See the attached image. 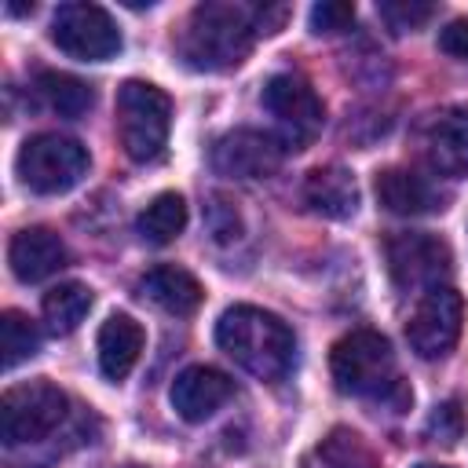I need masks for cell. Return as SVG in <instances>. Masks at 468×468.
<instances>
[{
  "label": "cell",
  "mask_w": 468,
  "mask_h": 468,
  "mask_svg": "<svg viewBox=\"0 0 468 468\" xmlns=\"http://www.w3.org/2000/svg\"><path fill=\"white\" fill-rule=\"evenodd\" d=\"M424 161L435 176H468V106H450L435 113L424 128Z\"/></svg>",
  "instance_id": "7c38bea8"
},
{
  "label": "cell",
  "mask_w": 468,
  "mask_h": 468,
  "mask_svg": "<svg viewBox=\"0 0 468 468\" xmlns=\"http://www.w3.org/2000/svg\"><path fill=\"white\" fill-rule=\"evenodd\" d=\"M256 37H260L256 4L205 0L186 18V29L179 37V55L190 69L219 73L241 66Z\"/></svg>",
  "instance_id": "6da1fadb"
},
{
  "label": "cell",
  "mask_w": 468,
  "mask_h": 468,
  "mask_svg": "<svg viewBox=\"0 0 468 468\" xmlns=\"http://www.w3.org/2000/svg\"><path fill=\"white\" fill-rule=\"evenodd\" d=\"M172 128V99L150 80H124L117 88V135L132 161L150 165L165 154Z\"/></svg>",
  "instance_id": "277c9868"
},
{
  "label": "cell",
  "mask_w": 468,
  "mask_h": 468,
  "mask_svg": "<svg viewBox=\"0 0 468 468\" xmlns=\"http://www.w3.org/2000/svg\"><path fill=\"white\" fill-rule=\"evenodd\" d=\"M216 344L252 377L282 380L296 362V336L292 329L252 303H234L216 322Z\"/></svg>",
  "instance_id": "7a4b0ae2"
},
{
  "label": "cell",
  "mask_w": 468,
  "mask_h": 468,
  "mask_svg": "<svg viewBox=\"0 0 468 468\" xmlns=\"http://www.w3.org/2000/svg\"><path fill=\"white\" fill-rule=\"evenodd\" d=\"M139 289H143V296L150 303H157L168 314H194L201 307V296H205L201 282L190 271L172 267V263H161V267L146 271L143 282H139Z\"/></svg>",
  "instance_id": "ac0fdd59"
},
{
  "label": "cell",
  "mask_w": 468,
  "mask_h": 468,
  "mask_svg": "<svg viewBox=\"0 0 468 468\" xmlns=\"http://www.w3.org/2000/svg\"><path fill=\"white\" fill-rule=\"evenodd\" d=\"M263 106L282 128V143L289 150H303L325 124V106L314 88L296 73H274L263 84Z\"/></svg>",
  "instance_id": "ba28073f"
},
{
  "label": "cell",
  "mask_w": 468,
  "mask_h": 468,
  "mask_svg": "<svg viewBox=\"0 0 468 468\" xmlns=\"http://www.w3.org/2000/svg\"><path fill=\"white\" fill-rule=\"evenodd\" d=\"M186 227V201L176 190L157 194L143 212H139V234L150 245H168L179 238V230Z\"/></svg>",
  "instance_id": "7402d4cb"
},
{
  "label": "cell",
  "mask_w": 468,
  "mask_h": 468,
  "mask_svg": "<svg viewBox=\"0 0 468 468\" xmlns=\"http://www.w3.org/2000/svg\"><path fill=\"white\" fill-rule=\"evenodd\" d=\"M461 431H464V413H461L457 402H442V406L431 410V417H428V435H431L435 442L453 446V442L461 439Z\"/></svg>",
  "instance_id": "4316f807"
},
{
  "label": "cell",
  "mask_w": 468,
  "mask_h": 468,
  "mask_svg": "<svg viewBox=\"0 0 468 468\" xmlns=\"http://www.w3.org/2000/svg\"><path fill=\"white\" fill-rule=\"evenodd\" d=\"M18 176L33 194H66L88 176V150L58 132H40L18 150Z\"/></svg>",
  "instance_id": "5b68a950"
},
{
  "label": "cell",
  "mask_w": 468,
  "mask_h": 468,
  "mask_svg": "<svg viewBox=\"0 0 468 468\" xmlns=\"http://www.w3.org/2000/svg\"><path fill=\"white\" fill-rule=\"evenodd\" d=\"M0 340H4V369L22 366L40 351V329L22 311H4L0 318Z\"/></svg>",
  "instance_id": "603a6c76"
},
{
  "label": "cell",
  "mask_w": 468,
  "mask_h": 468,
  "mask_svg": "<svg viewBox=\"0 0 468 468\" xmlns=\"http://www.w3.org/2000/svg\"><path fill=\"white\" fill-rule=\"evenodd\" d=\"M450 245L435 234H395L388 241V271L399 289L428 292L450 274Z\"/></svg>",
  "instance_id": "30bf717a"
},
{
  "label": "cell",
  "mask_w": 468,
  "mask_h": 468,
  "mask_svg": "<svg viewBox=\"0 0 468 468\" xmlns=\"http://www.w3.org/2000/svg\"><path fill=\"white\" fill-rule=\"evenodd\" d=\"M285 143L271 132H256V128H234L227 135L216 139L212 146V168L227 179H267L282 168L285 157Z\"/></svg>",
  "instance_id": "8fae6325"
},
{
  "label": "cell",
  "mask_w": 468,
  "mask_h": 468,
  "mask_svg": "<svg viewBox=\"0 0 468 468\" xmlns=\"http://www.w3.org/2000/svg\"><path fill=\"white\" fill-rule=\"evenodd\" d=\"M37 91H40V99H44L58 117H84V113L91 110V102H95V91H91L80 77L58 73V69H44V73L37 77Z\"/></svg>",
  "instance_id": "44dd1931"
},
{
  "label": "cell",
  "mask_w": 468,
  "mask_h": 468,
  "mask_svg": "<svg viewBox=\"0 0 468 468\" xmlns=\"http://www.w3.org/2000/svg\"><path fill=\"white\" fill-rule=\"evenodd\" d=\"M329 369H333V384L340 395L384 402L391 410H402L413 399L399 377L391 344L373 329L344 333L329 351Z\"/></svg>",
  "instance_id": "3957f363"
},
{
  "label": "cell",
  "mask_w": 468,
  "mask_h": 468,
  "mask_svg": "<svg viewBox=\"0 0 468 468\" xmlns=\"http://www.w3.org/2000/svg\"><path fill=\"white\" fill-rule=\"evenodd\" d=\"M234 395V380L223 373V369H212V366H186L176 380H172V410L197 424V420H208L227 399Z\"/></svg>",
  "instance_id": "4fadbf2b"
},
{
  "label": "cell",
  "mask_w": 468,
  "mask_h": 468,
  "mask_svg": "<svg viewBox=\"0 0 468 468\" xmlns=\"http://www.w3.org/2000/svg\"><path fill=\"white\" fill-rule=\"evenodd\" d=\"M69 399L51 380H29L15 384L0 399V435L7 446L40 442L66 420Z\"/></svg>",
  "instance_id": "8992f818"
},
{
  "label": "cell",
  "mask_w": 468,
  "mask_h": 468,
  "mask_svg": "<svg viewBox=\"0 0 468 468\" xmlns=\"http://www.w3.org/2000/svg\"><path fill=\"white\" fill-rule=\"evenodd\" d=\"M66 245L48 227H26L7 245V263L18 282H44L66 267Z\"/></svg>",
  "instance_id": "5bb4252c"
},
{
  "label": "cell",
  "mask_w": 468,
  "mask_h": 468,
  "mask_svg": "<svg viewBox=\"0 0 468 468\" xmlns=\"http://www.w3.org/2000/svg\"><path fill=\"white\" fill-rule=\"evenodd\" d=\"M439 48L450 58L468 62V18H453L446 29H439Z\"/></svg>",
  "instance_id": "83f0119b"
},
{
  "label": "cell",
  "mask_w": 468,
  "mask_h": 468,
  "mask_svg": "<svg viewBox=\"0 0 468 468\" xmlns=\"http://www.w3.org/2000/svg\"><path fill=\"white\" fill-rule=\"evenodd\" d=\"M128 468H135V464H128Z\"/></svg>",
  "instance_id": "f546056e"
},
{
  "label": "cell",
  "mask_w": 468,
  "mask_h": 468,
  "mask_svg": "<svg viewBox=\"0 0 468 468\" xmlns=\"http://www.w3.org/2000/svg\"><path fill=\"white\" fill-rule=\"evenodd\" d=\"M300 468H380L373 450L347 428H336L329 431L307 457Z\"/></svg>",
  "instance_id": "ffe728a7"
},
{
  "label": "cell",
  "mask_w": 468,
  "mask_h": 468,
  "mask_svg": "<svg viewBox=\"0 0 468 468\" xmlns=\"http://www.w3.org/2000/svg\"><path fill=\"white\" fill-rule=\"evenodd\" d=\"M208 230L219 245L227 241H238L241 238V219H238V208L223 197V194H212V205H208Z\"/></svg>",
  "instance_id": "484cf974"
},
{
  "label": "cell",
  "mask_w": 468,
  "mask_h": 468,
  "mask_svg": "<svg viewBox=\"0 0 468 468\" xmlns=\"http://www.w3.org/2000/svg\"><path fill=\"white\" fill-rule=\"evenodd\" d=\"M377 11H380V18H384L395 33H406V29L424 26V22L435 15V4H428V0H384Z\"/></svg>",
  "instance_id": "cb8c5ba5"
},
{
  "label": "cell",
  "mask_w": 468,
  "mask_h": 468,
  "mask_svg": "<svg viewBox=\"0 0 468 468\" xmlns=\"http://www.w3.org/2000/svg\"><path fill=\"white\" fill-rule=\"evenodd\" d=\"M303 205L314 212V216H325V219H347L355 216L358 208V183L347 168L340 165H325V168H314L307 179H303V190H300Z\"/></svg>",
  "instance_id": "2e32d148"
},
{
  "label": "cell",
  "mask_w": 468,
  "mask_h": 468,
  "mask_svg": "<svg viewBox=\"0 0 468 468\" xmlns=\"http://www.w3.org/2000/svg\"><path fill=\"white\" fill-rule=\"evenodd\" d=\"M461 322H464L461 292H453L450 285H435V289L420 292V300L406 322V340L420 358H442L457 344Z\"/></svg>",
  "instance_id": "9c48e42d"
},
{
  "label": "cell",
  "mask_w": 468,
  "mask_h": 468,
  "mask_svg": "<svg viewBox=\"0 0 468 468\" xmlns=\"http://www.w3.org/2000/svg\"><path fill=\"white\" fill-rule=\"evenodd\" d=\"M51 40L58 44V51H66L69 58H80V62H106L121 51L117 22L110 18L106 7L88 4V0H73L55 11Z\"/></svg>",
  "instance_id": "52a82bcc"
},
{
  "label": "cell",
  "mask_w": 468,
  "mask_h": 468,
  "mask_svg": "<svg viewBox=\"0 0 468 468\" xmlns=\"http://www.w3.org/2000/svg\"><path fill=\"white\" fill-rule=\"evenodd\" d=\"M351 22H355V4L347 0H322L311 7L314 33H340V29H351Z\"/></svg>",
  "instance_id": "d4e9b609"
},
{
  "label": "cell",
  "mask_w": 468,
  "mask_h": 468,
  "mask_svg": "<svg viewBox=\"0 0 468 468\" xmlns=\"http://www.w3.org/2000/svg\"><path fill=\"white\" fill-rule=\"evenodd\" d=\"M91 300H95V296H91L88 285H80V282H58L55 289L44 292V303H40V311H44V325H48L55 336L73 333V329L88 318Z\"/></svg>",
  "instance_id": "d6986e66"
},
{
  "label": "cell",
  "mask_w": 468,
  "mask_h": 468,
  "mask_svg": "<svg viewBox=\"0 0 468 468\" xmlns=\"http://www.w3.org/2000/svg\"><path fill=\"white\" fill-rule=\"evenodd\" d=\"M143 344H146V333H143V325L132 314H124V311L110 314L102 322L99 344H95L99 347V369H102V377L124 380L135 369V362L143 355Z\"/></svg>",
  "instance_id": "e0dca14e"
},
{
  "label": "cell",
  "mask_w": 468,
  "mask_h": 468,
  "mask_svg": "<svg viewBox=\"0 0 468 468\" xmlns=\"http://www.w3.org/2000/svg\"><path fill=\"white\" fill-rule=\"evenodd\" d=\"M417 468H446V464H417Z\"/></svg>",
  "instance_id": "f1b7e54d"
},
{
  "label": "cell",
  "mask_w": 468,
  "mask_h": 468,
  "mask_svg": "<svg viewBox=\"0 0 468 468\" xmlns=\"http://www.w3.org/2000/svg\"><path fill=\"white\" fill-rule=\"evenodd\" d=\"M377 201L395 216H428L446 208L439 186L413 168H384L377 176Z\"/></svg>",
  "instance_id": "9a60e30c"
}]
</instances>
